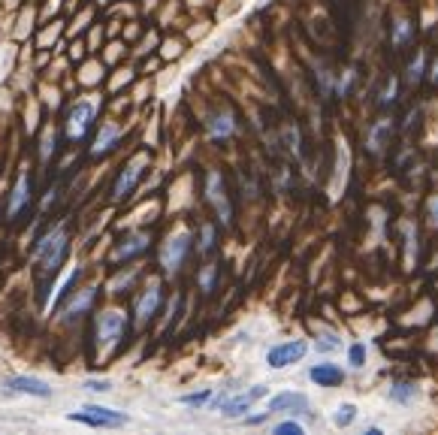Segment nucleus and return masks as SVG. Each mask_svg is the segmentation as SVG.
I'll use <instances>...</instances> for the list:
<instances>
[{
    "label": "nucleus",
    "instance_id": "f257e3e1",
    "mask_svg": "<svg viewBox=\"0 0 438 435\" xmlns=\"http://www.w3.org/2000/svg\"><path fill=\"white\" fill-rule=\"evenodd\" d=\"M67 248H70L67 224H55L49 233H43V239L37 242V251H34V260L43 269V275H55L60 269V263L67 257Z\"/></svg>",
    "mask_w": 438,
    "mask_h": 435
},
{
    "label": "nucleus",
    "instance_id": "f03ea898",
    "mask_svg": "<svg viewBox=\"0 0 438 435\" xmlns=\"http://www.w3.org/2000/svg\"><path fill=\"white\" fill-rule=\"evenodd\" d=\"M97 115V106L94 103H88V100H76L73 106L67 109V139H73V143H82L85 134L91 130V121H94Z\"/></svg>",
    "mask_w": 438,
    "mask_h": 435
},
{
    "label": "nucleus",
    "instance_id": "7ed1b4c3",
    "mask_svg": "<svg viewBox=\"0 0 438 435\" xmlns=\"http://www.w3.org/2000/svg\"><path fill=\"white\" fill-rule=\"evenodd\" d=\"M124 330H127V320L121 311H103V315H97V348L100 351L115 348L121 336H124Z\"/></svg>",
    "mask_w": 438,
    "mask_h": 435
},
{
    "label": "nucleus",
    "instance_id": "20e7f679",
    "mask_svg": "<svg viewBox=\"0 0 438 435\" xmlns=\"http://www.w3.org/2000/svg\"><path fill=\"white\" fill-rule=\"evenodd\" d=\"M70 420L76 423H85V427H124L127 423V414L121 411H112V408H100V405H88L82 411H73Z\"/></svg>",
    "mask_w": 438,
    "mask_h": 435
},
{
    "label": "nucleus",
    "instance_id": "39448f33",
    "mask_svg": "<svg viewBox=\"0 0 438 435\" xmlns=\"http://www.w3.org/2000/svg\"><path fill=\"white\" fill-rule=\"evenodd\" d=\"M305 351H309V345H305L302 339H293V342H281V345L269 348L266 353V363L272 369H288L293 366V363H299L305 357Z\"/></svg>",
    "mask_w": 438,
    "mask_h": 435
},
{
    "label": "nucleus",
    "instance_id": "423d86ee",
    "mask_svg": "<svg viewBox=\"0 0 438 435\" xmlns=\"http://www.w3.org/2000/svg\"><path fill=\"white\" fill-rule=\"evenodd\" d=\"M191 233H176L167 245H164V251H160V263H164V269L169 272H176L181 263H185V257H188V251H191Z\"/></svg>",
    "mask_w": 438,
    "mask_h": 435
},
{
    "label": "nucleus",
    "instance_id": "0eeeda50",
    "mask_svg": "<svg viewBox=\"0 0 438 435\" xmlns=\"http://www.w3.org/2000/svg\"><path fill=\"white\" fill-rule=\"evenodd\" d=\"M146 164H148V157L146 155H139V157H134L130 164L121 169V176H118V181H115V188H112V197L115 200H124L130 190L136 188V181H139V176H142V169H146Z\"/></svg>",
    "mask_w": 438,
    "mask_h": 435
},
{
    "label": "nucleus",
    "instance_id": "6e6552de",
    "mask_svg": "<svg viewBox=\"0 0 438 435\" xmlns=\"http://www.w3.org/2000/svg\"><path fill=\"white\" fill-rule=\"evenodd\" d=\"M263 396H266V387H251L245 393H239V396H230L227 402H221L218 411L224 414V417H242V414H245L254 402L263 399Z\"/></svg>",
    "mask_w": 438,
    "mask_h": 435
},
{
    "label": "nucleus",
    "instance_id": "1a4fd4ad",
    "mask_svg": "<svg viewBox=\"0 0 438 435\" xmlns=\"http://www.w3.org/2000/svg\"><path fill=\"white\" fill-rule=\"evenodd\" d=\"M160 302H164V293H160L157 285H151V287L136 299V330H139V327H146V323L157 315Z\"/></svg>",
    "mask_w": 438,
    "mask_h": 435
},
{
    "label": "nucleus",
    "instance_id": "9d476101",
    "mask_svg": "<svg viewBox=\"0 0 438 435\" xmlns=\"http://www.w3.org/2000/svg\"><path fill=\"white\" fill-rule=\"evenodd\" d=\"M148 233H130V236H124L115 245V251H112V263H124V260H130V257H136V254H142V251L148 248Z\"/></svg>",
    "mask_w": 438,
    "mask_h": 435
},
{
    "label": "nucleus",
    "instance_id": "9b49d317",
    "mask_svg": "<svg viewBox=\"0 0 438 435\" xmlns=\"http://www.w3.org/2000/svg\"><path fill=\"white\" fill-rule=\"evenodd\" d=\"M27 200H30V176L25 173H18V181H15V188H13V194H9V206H6V218L9 221H15L22 212L27 209Z\"/></svg>",
    "mask_w": 438,
    "mask_h": 435
},
{
    "label": "nucleus",
    "instance_id": "f8f14e48",
    "mask_svg": "<svg viewBox=\"0 0 438 435\" xmlns=\"http://www.w3.org/2000/svg\"><path fill=\"white\" fill-rule=\"evenodd\" d=\"M269 411H281V414H309V411H311V402H309V396H302V393H278V396H272Z\"/></svg>",
    "mask_w": 438,
    "mask_h": 435
},
{
    "label": "nucleus",
    "instance_id": "ddd939ff",
    "mask_svg": "<svg viewBox=\"0 0 438 435\" xmlns=\"http://www.w3.org/2000/svg\"><path fill=\"white\" fill-rule=\"evenodd\" d=\"M206 197H209V203L218 209L221 224H230V203H227L224 188H221V173H209V178H206Z\"/></svg>",
    "mask_w": 438,
    "mask_h": 435
},
{
    "label": "nucleus",
    "instance_id": "4468645a",
    "mask_svg": "<svg viewBox=\"0 0 438 435\" xmlns=\"http://www.w3.org/2000/svg\"><path fill=\"white\" fill-rule=\"evenodd\" d=\"M94 299H97V287H85V290H79L73 299H67V306H64V320H79L82 315H88L91 306H94Z\"/></svg>",
    "mask_w": 438,
    "mask_h": 435
},
{
    "label": "nucleus",
    "instance_id": "2eb2a0df",
    "mask_svg": "<svg viewBox=\"0 0 438 435\" xmlns=\"http://www.w3.org/2000/svg\"><path fill=\"white\" fill-rule=\"evenodd\" d=\"M9 387L15 393H27V396H37V399H49L52 396V387L39 378H27V375H18V378H9Z\"/></svg>",
    "mask_w": 438,
    "mask_h": 435
},
{
    "label": "nucleus",
    "instance_id": "dca6fc26",
    "mask_svg": "<svg viewBox=\"0 0 438 435\" xmlns=\"http://www.w3.org/2000/svg\"><path fill=\"white\" fill-rule=\"evenodd\" d=\"M309 375H311L314 384H321V387H339L342 378H344V372L339 366H333V363H321V366H314Z\"/></svg>",
    "mask_w": 438,
    "mask_h": 435
},
{
    "label": "nucleus",
    "instance_id": "f3484780",
    "mask_svg": "<svg viewBox=\"0 0 438 435\" xmlns=\"http://www.w3.org/2000/svg\"><path fill=\"white\" fill-rule=\"evenodd\" d=\"M118 136H121V130L115 124H103V127H100V134H97V139H94V148H91V157H103L106 151L118 143Z\"/></svg>",
    "mask_w": 438,
    "mask_h": 435
},
{
    "label": "nucleus",
    "instance_id": "a211bd4d",
    "mask_svg": "<svg viewBox=\"0 0 438 435\" xmlns=\"http://www.w3.org/2000/svg\"><path fill=\"white\" fill-rule=\"evenodd\" d=\"M233 130H236V118H233L230 112H221L209 121V136L212 139H227Z\"/></svg>",
    "mask_w": 438,
    "mask_h": 435
},
{
    "label": "nucleus",
    "instance_id": "6ab92c4d",
    "mask_svg": "<svg viewBox=\"0 0 438 435\" xmlns=\"http://www.w3.org/2000/svg\"><path fill=\"white\" fill-rule=\"evenodd\" d=\"M417 393H420V387L411 381H399V384H393V390H390V399L396 402H402V405H408V402L417 399Z\"/></svg>",
    "mask_w": 438,
    "mask_h": 435
},
{
    "label": "nucleus",
    "instance_id": "aec40b11",
    "mask_svg": "<svg viewBox=\"0 0 438 435\" xmlns=\"http://www.w3.org/2000/svg\"><path fill=\"white\" fill-rule=\"evenodd\" d=\"M354 420H356V405H354V402H344V405H339V408H335V414H333L335 427H351Z\"/></svg>",
    "mask_w": 438,
    "mask_h": 435
},
{
    "label": "nucleus",
    "instance_id": "412c9836",
    "mask_svg": "<svg viewBox=\"0 0 438 435\" xmlns=\"http://www.w3.org/2000/svg\"><path fill=\"white\" fill-rule=\"evenodd\" d=\"M408 39H411V25L408 22H396L393 25V46L402 48V46H408Z\"/></svg>",
    "mask_w": 438,
    "mask_h": 435
},
{
    "label": "nucleus",
    "instance_id": "4be33fe9",
    "mask_svg": "<svg viewBox=\"0 0 438 435\" xmlns=\"http://www.w3.org/2000/svg\"><path fill=\"white\" fill-rule=\"evenodd\" d=\"M212 245H215V227H212V224H202V230H200V242H197V248L202 251V254H209V251H212Z\"/></svg>",
    "mask_w": 438,
    "mask_h": 435
},
{
    "label": "nucleus",
    "instance_id": "5701e85b",
    "mask_svg": "<svg viewBox=\"0 0 438 435\" xmlns=\"http://www.w3.org/2000/svg\"><path fill=\"white\" fill-rule=\"evenodd\" d=\"M200 287H202V293H212V287H215V266H202V272H200Z\"/></svg>",
    "mask_w": 438,
    "mask_h": 435
},
{
    "label": "nucleus",
    "instance_id": "b1692460",
    "mask_svg": "<svg viewBox=\"0 0 438 435\" xmlns=\"http://www.w3.org/2000/svg\"><path fill=\"white\" fill-rule=\"evenodd\" d=\"M387 130H390V121H381L378 127H375V134L369 136V148H375L378 151L381 148V143H384V136H387Z\"/></svg>",
    "mask_w": 438,
    "mask_h": 435
},
{
    "label": "nucleus",
    "instance_id": "393cba45",
    "mask_svg": "<svg viewBox=\"0 0 438 435\" xmlns=\"http://www.w3.org/2000/svg\"><path fill=\"white\" fill-rule=\"evenodd\" d=\"M52 151H55V134L52 130H46V139H43V145H39V157H43V164L52 157Z\"/></svg>",
    "mask_w": 438,
    "mask_h": 435
},
{
    "label": "nucleus",
    "instance_id": "a878e982",
    "mask_svg": "<svg viewBox=\"0 0 438 435\" xmlns=\"http://www.w3.org/2000/svg\"><path fill=\"white\" fill-rule=\"evenodd\" d=\"M348 353H351V366H354V369H360L363 363H366V348H363V345H351Z\"/></svg>",
    "mask_w": 438,
    "mask_h": 435
},
{
    "label": "nucleus",
    "instance_id": "bb28decb",
    "mask_svg": "<svg viewBox=\"0 0 438 435\" xmlns=\"http://www.w3.org/2000/svg\"><path fill=\"white\" fill-rule=\"evenodd\" d=\"M212 399V390H202V393H191V396H181L185 405H202V402Z\"/></svg>",
    "mask_w": 438,
    "mask_h": 435
},
{
    "label": "nucleus",
    "instance_id": "cd10ccee",
    "mask_svg": "<svg viewBox=\"0 0 438 435\" xmlns=\"http://www.w3.org/2000/svg\"><path fill=\"white\" fill-rule=\"evenodd\" d=\"M275 435H302V427L299 423H278V427H275Z\"/></svg>",
    "mask_w": 438,
    "mask_h": 435
},
{
    "label": "nucleus",
    "instance_id": "c85d7f7f",
    "mask_svg": "<svg viewBox=\"0 0 438 435\" xmlns=\"http://www.w3.org/2000/svg\"><path fill=\"white\" fill-rule=\"evenodd\" d=\"M420 76H423V55L411 64V70H408V82H420Z\"/></svg>",
    "mask_w": 438,
    "mask_h": 435
},
{
    "label": "nucleus",
    "instance_id": "c756f323",
    "mask_svg": "<svg viewBox=\"0 0 438 435\" xmlns=\"http://www.w3.org/2000/svg\"><path fill=\"white\" fill-rule=\"evenodd\" d=\"M342 345L335 342V336H323V339H318V351H339Z\"/></svg>",
    "mask_w": 438,
    "mask_h": 435
},
{
    "label": "nucleus",
    "instance_id": "7c9ffc66",
    "mask_svg": "<svg viewBox=\"0 0 438 435\" xmlns=\"http://www.w3.org/2000/svg\"><path fill=\"white\" fill-rule=\"evenodd\" d=\"M396 91H399V82H396V79H390V85H387V91H384V97H381V103H384V106H387V103H393Z\"/></svg>",
    "mask_w": 438,
    "mask_h": 435
},
{
    "label": "nucleus",
    "instance_id": "2f4dec72",
    "mask_svg": "<svg viewBox=\"0 0 438 435\" xmlns=\"http://www.w3.org/2000/svg\"><path fill=\"white\" fill-rule=\"evenodd\" d=\"M85 387H88V390H94V393H106V390H109V384H106V381H88Z\"/></svg>",
    "mask_w": 438,
    "mask_h": 435
},
{
    "label": "nucleus",
    "instance_id": "473e14b6",
    "mask_svg": "<svg viewBox=\"0 0 438 435\" xmlns=\"http://www.w3.org/2000/svg\"><path fill=\"white\" fill-rule=\"evenodd\" d=\"M426 209H430L432 224H438V197H432V200H430V206H426Z\"/></svg>",
    "mask_w": 438,
    "mask_h": 435
},
{
    "label": "nucleus",
    "instance_id": "72a5a7b5",
    "mask_svg": "<svg viewBox=\"0 0 438 435\" xmlns=\"http://www.w3.org/2000/svg\"><path fill=\"white\" fill-rule=\"evenodd\" d=\"M432 82L438 85V60H435V67H432Z\"/></svg>",
    "mask_w": 438,
    "mask_h": 435
}]
</instances>
